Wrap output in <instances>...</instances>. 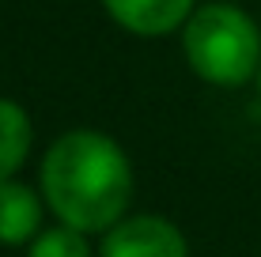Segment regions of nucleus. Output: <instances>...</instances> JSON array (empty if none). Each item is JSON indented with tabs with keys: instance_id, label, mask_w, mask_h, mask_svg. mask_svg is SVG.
<instances>
[{
	"instance_id": "nucleus-1",
	"label": "nucleus",
	"mask_w": 261,
	"mask_h": 257,
	"mask_svg": "<svg viewBox=\"0 0 261 257\" xmlns=\"http://www.w3.org/2000/svg\"><path fill=\"white\" fill-rule=\"evenodd\" d=\"M42 201L61 227L106 235L121 223L133 201V163L114 136L72 129L42 155Z\"/></svg>"
},
{
	"instance_id": "nucleus-4",
	"label": "nucleus",
	"mask_w": 261,
	"mask_h": 257,
	"mask_svg": "<svg viewBox=\"0 0 261 257\" xmlns=\"http://www.w3.org/2000/svg\"><path fill=\"white\" fill-rule=\"evenodd\" d=\"M106 15L137 38H163L182 31L197 0H102Z\"/></svg>"
},
{
	"instance_id": "nucleus-7",
	"label": "nucleus",
	"mask_w": 261,
	"mask_h": 257,
	"mask_svg": "<svg viewBox=\"0 0 261 257\" xmlns=\"http://www.w3.org/2000/svg\"><path fill=\"white\" fill-rule=\"evenodd\" d=\"M27 257H91V246H87V235L57 223V227H46L27 246Z\"/></svg>"
},
{
	"instance_id": "nucleus-2",
	"label": "nucleus",
	"mask_w": 261,
	"mask_h": 257,
	"mask_svg": "<svg viewBox=\"0 0 261 257\" xmlns=\"http://www.w3.org/2000/svg\"><path fill=\"white\" fill-rule=\"evenodd\" d=\"M182 53L193 76L212 87H242L261 72V26L231 0L197 4L182 26Z\"/></svg>"
},
{
	"instance_id": "nucleus-3",
	"label": "nucleus",
	"mask_w": 261,
	"mask_h": 257,
	"mask_svg": "<svg viewBox=\"0 0 261 257\" xmlns=\"http://www.w3.org/2000/svg\"><path fill=\"white\" fill-rule=\"evenodd\" d=\"M98 257H190V242L182 227L170 223L167 216L140 212V216H125L102 235Z\"/></svg>"
},
{
	"instance_id": "nucleus-6",
	"label": "nucleus",
	"mask_w": 261,
	"mask_h": 257,
	"mask_svg": "<svg viewBox=\"0 0 261 257\" xmlns=\"http://www.w3.org/2000/svg\"><path fill=\"white\" fill-rule=\"evenodd\" d=\"M34 144L31 113L15 99H0V182H12Z\"/></svg>"
},
{
	"instance_id": "nucleus-5",
	"label": "nucleus",
	"mask_w": 261,
	"mask_h": 257,
	"mask_svg": "<svg viewBox=\"0 0 261 257\" xmlns=\"http://www.w3.org/2000/svg\"><path fill=\"white\" fill-rule=\"evenodd\" d=\"M46 201L23 182H0V246H31L42 235Z\"/></svg>"
},
{
	"instance_id": "nucleus-8",
	"label": "nucleus",
	"mask_w": 261,
	"mask_h": 257,
	"mask_svg": "<svg viewBox=\"0 0 261 257\" xmlns=\"http://www.w3.org/2000/svg\"><path fill=\"white\" fill-rule=\"evenodd\" d=\"M257 95H261V72H257Z\"/></svg>"
}]
</instances>
